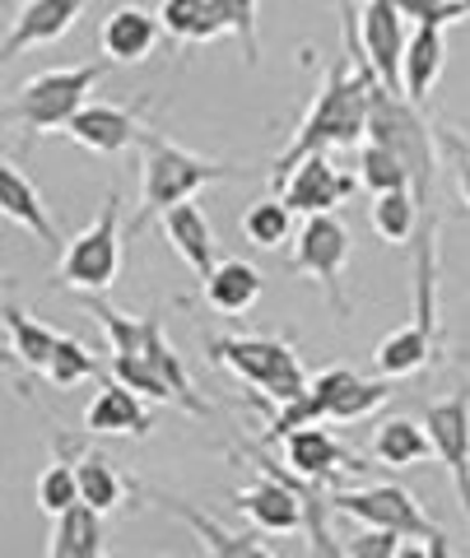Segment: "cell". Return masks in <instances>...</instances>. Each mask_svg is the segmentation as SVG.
<instances>
[{"mask_svg":"<svg viewBox=\"0 0 470 558\" xmlns=\"http://www.w3.org/2000/svg\"><path fill=\"white\" fill-rule=\"evenodd\" d=\"M205 289V303L224 317H238V312H248L261 303V289H266V279H261L256 266H248L242 256H224L210 279H201Z\"/></svg>","mask_w":470,"mask_h":558,"instance_id":"d4e9b609","label":"cell"},{"mask_svg":"<svg viewBox=\"0 0 470 558\" xmlns=\"http://www.w3.org/2000/svg\"><path fill=\"white\" fill-rule=\"evenodd\" d=\"M373 457L382 465H391V470H406V465L429 461L433 457V438H429L424 418H406V414L382 418V424L373 428Z\"/></svg>","mask_w":470,"mask_h":558,"instance_id":"4316f807","label":"cell"},{"mask_svg":"<svg viewBox=\"0 0 470 558\" xmlns=\"http://www.w3.org/2000/svg\"><path fill=\"white\" fill-rule=\"evenodd\" d=\"M429 558H457V554H451V539H447V531L429 539Z\"/></svg>","mask_w":470,"mask_h":558,"instance_id":"60d3db41","label":"cell"},{"mask_svg":"<svg viewBox=\"0 0 470 558\" xmlns=\"http://www.w3.org/2000/svg\"><path fill=\"white\" fill-rule=\"evenodd\" d=\"M345 260H350V229H345L336 215L303 219L299 242H293V256H289V270L317 279V284L330 293V307H336L340 317L350 312V299H345V289H340Z\"/></svg>","mask_w":470,"mask_h":558,"instance_id":"52a82bcc","label":"cell"},{"mask_svg":"<svg viewBox=\"0 0 470 558\" xmlns=\"http://www.w3.org/2000/svg\"><path fill=\"white\" fill-rule=\"evenodd\" d=\"M89 10V0H28V5L10 20L5 33V57H20L43 43H57L61 33H71L75 20Z\"/></svg>","mask_w":470,"mask_h":558,"instance_id":"2e32d148","label":"cell"},{"mask_svg":"<svg viewBox=\"0 0 470 558\" xmlns=\"http://www.w3.org/2000/svg\"><path fill=\"white\" fill-rule=\"evenodd\" d=\"M438 145L447 154V168H451V182H457V196L470 209V145H466L457 131H447V126H438Z\"/></svg>","mask_w":470,"mask_h":558,"instance_id":"8d00e7d4","label":"cell"},{"mask_svg":"<svg viewBox=\"0 0 470 558\" xmlns=\"http://www.w3.org/2000/svg\"><path fill=\"white\" fill-rule=\"evenodd\" d=\"M285 447V461L293 475H303V480H317V484H336L340 475H354V470H369L363 465L359 451L345 447L336 433L322 428V424H312V428H293L289 438H280Z\"/></svg>","mask_w":470,"mask_h":558,"instance_id":"9c48e42d","label":"cell"},{"mask_svg":"<svg viewBox=\"0 0 470 558\" xmlns=\"http://www.w3.org/2000/svg\"><path fill=\"white\" fill-rule=\"evenodd\" d=\"M149 558H168V554H149Z\"/></svg>","mask_w":470,"mask_h":558,"instance_id":"b9f144b4","label":"cell"},{"mask_svg":"<svg viewBox=\"0 0 470 558\" xmlns=\"http://www.w3.org/2000/svg\"><path fill=\"white\" fill-rule=\"evenodd\" d=\"M396 5L410 24H429V28H447L470 14V0H396Z\"/></svg>","mask_w":470,"mask_h":558,"instance_id":"d590c367","label":"cell"},{"mask_svg":"<svg viewBox=\"0 0 470 558\" xmlns=\"http://www.w3.org/2000/svg\"><path fill=\"white\" fill-rule=\"evenodd\" d=\"M242 233H248L252 247L275 252V247H280V242H289V233H293V209L285 205V196L256 201V205H248V215H242Z\"/></svg>","mask_w":470,"mask_h":558,"instance_id":"1f68e13d","label":"cell"},{"mask_svg":"<svg viewBox=\"0 0 470 558\" xmlns=\"http://www.w3.org/2000/svg\"><path fill=\"white\" fill-rule=\"evenodd\" d=\"M369 140L387 145L400 163L410 172V191L420 209H429V196H433V172H438V126H429L420 117V108L400 94V89H387L377 75L369 84Z\"/></svg>","mask_w":470,"mask_h":558,"instance_id":"7a4b0ae2","label":"cell"},{"mask_svg":"<svg viewBox=\"0 0 470 558\" xmlns=\"http://www.w3.org/2000/svg\"><path fill=\"white\" fill-rule=\"evenodd\" d=\"M424 209L414 201V191H387V196H373V229L382 242H410L420 238Z\"/></svg>","mask_w":470,"mask_h":558,"instance_id":"f546056e","label":"cell"},{"mask_svg":"<svg viewBox=\"0 0 470 558\" xmlns=\"http://www.w3.org/2000/svg\"><path fill=\"white\" fill-rule=\"evenodd\" d=\"M330 512L336 517H350L359 526H382V531H396L406 539H433L443 535V526H433L424 517V508L414 502V494L406 484H359V488H330Z\"/></svg>","mask_w":470,"mask_h":558,"instance_id":"8992f818","label":"cell"},{"mask_svg":"<svg viewBox=\"0 0 470 558\" xmlns=\"http://www.w3.org/2000/svg\"><path fill=\"white\" fill-rule=\"evenodd\" d=\"M121 252H126V229H121V191L112 186L98 219L80 238L65 242L61 266H57V289H80L84 299H103L121 270Z\"/></svg>","mask_w":470,"mask_h":558,"instance_id":"5b68a950","label":"cell"},{"mask_svg":"<svg viewBox=\"0 0 470 558\" xmlns=\"http://www.w3.org/2000/svg\"><path fill=\"white\" fill-rule=\"evenodd\" d=\"M433 354H438V336H433L429 326L420 322H406V326H396L387 340L377 344V354H373V368L377 377H387V381H400V377H414V373H424Z\"/></svg>","mask_w":470,"mask_h":558,"instance_id":"7402d4cb","label":"cell"},{"mask_svg":"<svg viewBox=\"0 0 470 558\" xmlns=\"http://www.w3.org/2000/svg\"><path fill=\"white\" fill-rule=\"evenodd\" d=\"M145 108H149V98H141L135 108H121V102H89V108L65 126V135L94 154H121V149L141 145V135H145L141 112Z\"/></svg>","mask_w":470,"mask_h":558,"instance_id":"7c38bea8","label":"cell"},{"mask_svg":"<svg viewBox=\"0 0 470 558\" xmlns=\"http://www.w3.org/2000/svg\"><path fill=\"white\" fill-rule=\"evenodd\" d=\"M205 359L229 368L238 381L256 387L275 405H289L308 391V368L293 354V344L275 336H205Z\"/></svg>","mask_w":470,"mask_h":558,"instance_id":"277c9868","label":"cell"},{"mask_svg":"<svg viewBox=\"0 0 470 558\" xmlns=\"http://www.w3.org/2000/svg\"><path fill=\"white\" fill-rule=\"evenodd\" d=\"M5 354L14 359V363H24L28 373H43L47 377V368H51V359H57V344H61V336L51 326H43L33 312H24L14 299H5Z\"/></svg>","mask_w":470,"mask_h":558,"instance_id":"cb8c5ba5","label":"cell"},{"mask_svg":"<svg viewBox=\"0 0 470 558\" xmlns=\"http://www.w3.org/2000/svg\"><path fill=\"white\" fill-rule=\"evenodd\" d=\"M159 223H164L168 247L178 252V256H182L186 266L196 270L201 279H210V275H215V266H219V256H215V229H210V219H205V209H201L196 201L172 205Z\"/></svg>","mask_w":470,"mask_h":558,"instance_id":"ac0fdd59","label":"cell"},{"mask_svg":"<svg viewBox=\"0 0 470 558\" xmlns=\"http://www.w3.org/2000/svg\"><path fill=\"white\" fill-rule=\"evenodd\" d=\"M80 438H57V461L38 475V508L57 521L61 512L80 508Z\"/></svg>","mask_w":470,"mask_h":558,"instance_id":"484cf974","label":"cell"},{"mask_svg":"<svg viewBox=\"0 0 470 558\" xmlns=\"http://www.w3.org/2000/svg\"><path fill=\"white\" fill-rule=\"evenodd\" d=\"M131 359H149L154 368L164 373V381L172 387V396H178V405H182L186 414H196V418L210 414V405H205V400L196 396V381H191L186 363L178 359V349L168 344V336H164V317H159V312H149V317H145V344H141V354H131Z\"/></svg>","mask_w":470,"mask_h":558,"instance_id":"603a6c76","label":"cell"},{"mask_svg":"<svg viewBox=\"0 0 470 558\" xmlns=\"http://www.w3.org/2000/svg\"><path fill=\"white\" fill-rule=\"evenodd\" d=\"M121 498H126V480H121V470L112 465V457H103V451H84L80 457V502L94 512H117Z\"/></svg>","mask_w":470,"mask_h":558,"instance_id":"f1b7e54d","label":"cell"},{"mask_svg":"<svg viewBox=\"0 0 470 558\" xmlns=\"http://www.w3.org/2000/svg\"><path fill=\"white\" fill-rule=\"evenodd\" d=\"M391 400V381L387 377H359L350 391L340 396V405H336V424H359V418H369L373 410H382Z\"/></svg>","mask_w":470,"mask_h":558,"instance_id":"e575fe53","label":"cell"},{"mask_svg":"<svg viewBox=\"0 0 470 558\" xmlns=\"http://www.w3.org/2000/svg\"><path fill=\"white\" fill-rule=\"evenodd\" d=\"M154 428V410L145 405V396H135L121 381L98 387L94 400L84 405V433H103V438H145Z\"/></svg>","mask_w":470,"mask_h":558,"instance_id":"5bb4252c","label":"cell"},{"mask_svg":"<svg viewBox=\"0 0 470 558\" xmlns=\"http://www.w3.org/2000/svg\"><path fill=\"white\" fill-rule=\"evenodd\" d=\"M400 539L406 535L382 531V526H363L354 539H345V558H396Z\"/></svg>","mask_w":470,"mask_h":558,"instance_id":"f35d334b","label":"cell"},{"mask_svg":"<svg viewBox=\"0 0 470 558\" xmlns=\"http://www.w3.org/2000/svg\"><path fill=\"white\" fill-rule=\"evenodd\" d=\"M424 428L433 438V457L443 461L451 484H457V498L470 517V396L457 391L447 400H433L424 410Z\"/></svg>","mask_w":470,"mask_h":558,"instance_id":"ba28073f","label":"cell"},{"mask_svg":"<svg viewBox=\"0 0 470 558\" xmlns=\"http://www.w3.org/2000/svg\"><path fill=\"white\" fill-rule=\"evenodd\" d=\"M354 381H359V373H350V368L317 373L299 400H289V405H280L266 418V442H280V438H289L293 428H312V424H322V418H330L336 405H340V396L350 391Z\"/></svg>","mask_w":470,"mask_h":558,"instance_id":"4fadbf2b","label":"cell"},{"mask_svg":"<svg viewBox=\"0 0 470 558\" xmlns=\"http://www.w3.org/2000/svg\"><path fill=\"white\" fill-rule=\"evenodd\" d=\"M141 215L126 223V238H141L149 229V219H164L172 205L196 201V191L238 178V163H215L201 159L182 145H172L159 131L141 135Z\"/></svg>","mask_w":470,"mask_h":558,"instance_id":"6da1fadb","label":"cell"},{"mask_svg":"<svg viewBox=\"0 0 470 558\" xmlns=\"http://www.w3.org/2000/svg\"><path fill=\"white\" fill-rule=\"evenodd\" d=\"M224 10H229L233 20V33L242 43V57H248V65L261 61V38H256V0H219Z\"/></svg>","mask_w":470,"mask_h":558,"instance_id":"74e56055","label":"cell"},{"mask_svg":"<svg viewBox=\"0 0 470 558\" xmlns=\"http://www.w3.org/2000/svg\"><path fill=\"white\" fill-rule=\"evenodd\" d=\"M89 377H98V354L84 340L61 336L57 359H51V368H47V381L57 391H71V387H80V381H89Z\"/></svg>","mask_w":470,"mask_h":558,"instance_id":"d6a6232c","label":"cell"},{"mask_svg":"<svg viewBox=\"0 0 470 558\" xmlns=\"http://www.w3.org/2000/svg\"><path fill=\"white\" fill-rule=\"evenodd\" d=\"M103 512L94 508H71L57 517L51 526V545H47V558H103Z\"/></svg>","mask_w":470,"mask_h":558,"instance_id":"83f0119b","label":"cell"},{"mask_svg":"<svg viewBox=\"0 0 470 558\" xmlns=\"http://www.w3.org/2000/svg\"><path fill=\"white\" fill-rule=\"evenodd\" d=\"M159 24L182 51L205 47V43L224 38V33H233V20H229V10H224L219 0H164Z\"/></svg>","mask_w":470,"mask_h":558,"instance_id":"d6986e66","label":"cell"},{"mask_svg":"<svg viewBox=\"0 0 470 558\" xmlns=\"http://www.w3.org/2000/svg\"><path fill=\"white\" fill-rule=\"evenodd\" d=\"M112 381H121V387H131L135 396H145V400H159V405H178V396H172V387L164 381V373L154 368L149 359L112 354Z\"/></svg>","mask_w":470,"mask_h":558,"instance_id":"836d02e7","label":"cell"},{"mask_svg":"<svg viewBox=\"0 0 470 558\" xmlns=\"http://www.w3.org/2000/svg\"><path fill=\"white\" fill-rule=\"evenodd\" d=\"M164 38V24L159 14H149L141 5H117L108 20L98 28V47L103 57L117 61V65H141L154 57V47Z\"/></svg>","mask_w":470,"mask_h":558,"instance_id":"9a60e30c","label":"cell"},{"mask_svg":"<svg viewBox=\"0 0 470 558\" xmlns=\"http://www.w3.org/2000/svg\"><path fill=\"white\" fill-rule=\"evenodd\" d=\"M354 186H359V178L330 163V154H312V159H303L299 168L289 172L285 205L293 209V215H303V219H312V215H336V205L350 201Z\"/></svg>","mask_w":470,"mask_h":558,"instance_id":"30bf717a","label":"cell"},{"mask_svg":"<svg viewBox=\"0 0 470 558\" xmlns=\"http://www.w3.org/2000/svg\"><path fill=\"white\" fill-rule=\"evenodd\" d=\"M443 61H447L443 28L414 24L410 38H406V57H400V94H406L410 102H424L433 94V84H438V75H443Z\"/></svg>","mask_w":470,"mask_h":558,"instance_id":"ffe728a7","label":"cell"},{"mask_svg":"<svg viewBox=\"0 0 470 558\" xmlns=\"http://www.w3.org/2000/svg\"><path fill=\"white\" fill-rule=\"evenodd\" d=\"M406 14L396 0H363L359 10V43L369 51L377 80L387 89H400V57H406Z\"/></svg>","mask_w":470,"mask_h":558,"instance_id":"8fae6325","label":"cell"},{"mask_svg":"<svg viewBox=\"0 0 470 558\" xmlns=\"http://www.w3.org/2000/svg\"><path fill=\"white\" fill-rule=\"evenodd\" d=\"M354 178H359V186H369L373 196H387V191H410L406 163H400L387 145H377V140H363V145H359Z\"/></svg>","mask_w":470,"mask_h":558,"instance_id":"4dcf8cb0","label":"cell"},{"mask_svg":"<svg viewBox=\"0 0 470 558\" xmlns=\"http://www.w3.org/2000/svg\"><path fill=\"white\" fill-rule=\"evenodd\" d=\"M103 84V65H51L24 80L5 102V121L24 126V140H38L47 131H65L89 108V94Z\"/></svg>","mask_w":470,"mask_h":558,"instance_id":"3957f363","label":"cell"},{"mask_svg":"<svg viewBox=\"0 0 470 558\" xmlns=\"http://www.w3.org/2000/svg\"><path fill=\"white\" fill-rule=\"evenodd\" d=\"M164 508L178 517V521H186V531L201 539V549H205V558H275L266 545H261L256 535H242V531H229V526H219V521L210 517V512H201V508H191V502H182V498H159Z\"/></svg>","mask_w":470,"mask_h":558,"instance_id":"44dd1931","label":"cell"},{"mask_svg":"<svg viewBox=\"0 0 470 558\" xmlns=\"http://www.w3.org/2000/svg\"><path fill=\"white\" fill-rule=\"evenodd\" d=\"M396 558H429V539H400Z\"/></svg>","mask_w":470,"mask_h":558,"instance_id":"ab89813d","label":"cell"},{"mask_svg":"<svg viewBox=\"0 0 470 558\" xmlns=\"http://www.w3.org/2000/svg\"><path fill=\"white\" fill-rule=\"evenodd\" d=\"M0 209H5L10 223H20L24 233L38 238L43 247H61V233H57V223H51L47 205H43V191L33 186V178L14 159L0 163Z\"/></svg>","mask_w":470,"mask_h":558,"instance_id":"e0dca14e","label":"cell"}]
</instances>
